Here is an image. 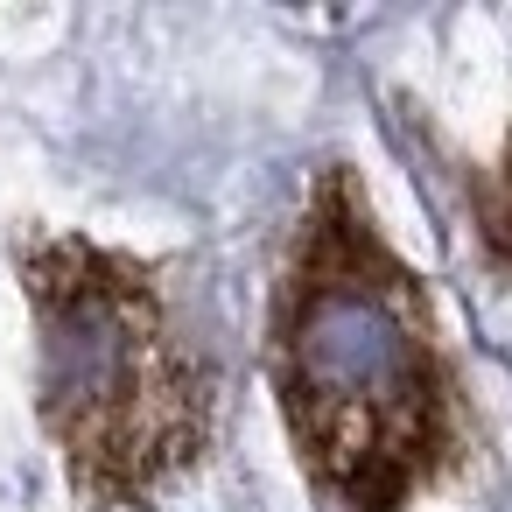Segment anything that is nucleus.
<instances>
[{"label":"nucleus","instance_id":"f257e3e1","mask_svg":"<svg viewBox=\"0 0 512 512\" xmlns=\"http://www.w3.org/2000/svg\"><path fill=\"white\" fill-rule=\"evenodd\" d=\"M274 386L309 477L344 512H400L456 456L428 295L379 246L344 169L316 183L274 302Z\"/></svg>","mask_w":512,"mask_h":512},{"label":"nucleus","instance_id":"f03ea898","mask_svg":"<svg viewBox=\"0 0 512 512\" xmlns=\"http://www.w3.org/2000/svg\"><path fill=\"white\" fill-rule=\"evenodd\" d=\"M43 330V421L99 505L148 498L204 449L211 372L183 344L162 281L106 246L50 239L22 260Z\"/></svg>","mask_w":512,"mask_h":512},{"label":"nucleus","instance_id":"7ed1b4c3","mask_svg":"<svg viewBox=\"0 0 512 512\" xmlns=\"http://www.w3.org/2000/svg\"><path fill=\"white\" fill-rule=\"evenodd\" d=\"M477 225H484L491 260H498V267H512V155H505L498 190H484V197H477Z\"/></svg>","mask_w":512,"mask_h":512}]
</instances>
